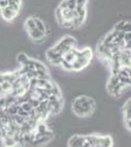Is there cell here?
<instances>
[{"label": "cell", "instance_id": "cell-1", "mask_svg": "<svg viewBox=\"0 0 131 147\" xmlns=\"http://www.w3.org/2000/svg\"><path fill=\"white\" fill-rule=\"evenodd\" d=\"M95 108V101L87 96H79L73 101V110L79 117L91 115Z\"/></svg>", "mask_w": 131, "mask_h": 147}, {"label": "cell", "instance_id": "cell-2", "mask_svg": "<svg viewBox=\"0 0 131 147\" xmlns=\"http://www.w3.org/2000/svg\"><path fill=\"white\" fill-rule=\"evenodd\" d=\"M18 14H19L18 12L12 10L9 6L1 9V15L4 20H6V21H12L14 18H16L17 16H18Z\"/></svg>", "mask_w": 131, "mask_h": 147}, {"label": "cell", "instance_id": "cell-3", "mask_svg": "<svg viewBox=\"0 0 131 147\" xmlns=\"http://www.w3.org/2000/svg\"><path fill=\"white\" fill-rule=\"evenodd\" d=\"M28 35L32 40H36L37 42H41L42 40H44L45 38V34L42 32H40L39 30H37L36 28H32L30 30H28Z\"/></svg>", "mask_w": 131, "mask_h": 147}, {"label": "cell", "instance_id": "cell-4", "mask_svg": "<svg viewBox=\"0 0 131 147\" xmlns=\"http://www.w3.org/2000/svg\"><path fill=\"white\" fill-rule=\"evenodd\" d=\"M85 140V136H71L69 140V146L71 147H82L83 142Z\"/></svg>", "mask_w": 131, "mask_h": 147}, {"label": "cell", "instance_id": "cell-5", "mask_svg": "<svg viewBox=\"0 0 131 147\" xmlns=\"http://www.w3.org/2000/svg\"><path fill=\"white\" fill-rule=\"evenodd\" d=\"M123 112H124V119L127 127L130 129V99L126 101L124 107H123Z\"/></svg>", "mask_w": 131, "mask_h": 147}, {"label": "cell", "instance_id": "cell-6", "mask_svg": "<svg viewBox=\"0 0 131 147\" xmlns=\"http://www.w3.org/2000/svg\"><path fill=\"white\" fill-rule=\"evenodd\" d=\"M113 146V139L111 136H99V147H111Z\"/></svg>", "mask_w": 131, "mask_h": 147}, {"label": "cell", "instance_id": "cell-7", "mask_svg": "<svg viewBox=\"0 0 131 147\" xmlns=\"http://www.w3.org/2000/svg\"><path fill=\"white\" fill-rule=\"evenodd\" d=\"M120 82V80H118V76H112L111 79L109 80V82H108V85H107V88H108V91L109 93H111L113 91V89L116 87V85Z\"/></svg>", "mask_w": 131, "mask_h": 147}, {"label": "cell", "instance_id": "cell-8", "mask_svg": "<svg viewBox=\"0 0 131 147\" xmlns=\"http://www.w3.org/2000/svg\"><path fill=\"white\" fill-rule=\"evenodd\" d=\"M33 20H34V23H35V28H36L37 30H39L40 32L46 34V26H45V24L38 18H33Z\"/></svg>", "mask_w": 131, "mask_h": 147}, {"label": "cell", "instance_id": "cell-9", "mask_svg": "<svg viewBox=\"0 0 131 147\" xmlns=\"http://www.w3.org/2000/svg\"><path fill=\"white\" fill-rule=\"evenodd\" d=\"M75 11H77V16L82 19H86V15H87V11H86V8H85V6H78L77 5L75 9Z\"/></svg>", "mask_w": 131, "mask_h": 147}, {"label": "cell", "instance_id": "cell-10", "mask_svg": "<svg viewBox=\"0 0 131 147\" xmlns=\"http://www.w3.org/2000/svg\"><path fill=\"white\" fill-rule=\"evenodd\" d=\"M17 60H18V62L20 63L21 65H25V64H28L30 58H28L25 53H20L17 56Z\"/></svg>", "mask_w": 131, "mask_h": 147}, {"label": "cell", "instance_id": "cell-11", "mask_svg": "<svg viewBox=\"0 0 131 147\" xmlns=\"http://www.w3.org/2000/svg\"><path fill=\"white\" fill-rule=\"evenodd\" d=\"M0 85H1L2 89H3V91L5 92V93H9L11 90H12V84L9 82H7V80H4V82H2L1 84H0Z\"/></svg>", "mask_w": 131, "mask_h": 147}, {"label": "cell", "instance_id": "cell-12", "mask_svg": "<svg viewBox=\"0 0 131 147\" xmlns=\"http://www.w3.org/2000/svg\"><path fill=\"white\" fill-rule=\"evenodd\" d=\"M25 26H26V28H27L28 30H32V28H35V23H34L33 18L32 17L28 18L27 20H26Z\"/></svg>", "mask_w": 131, "mask_h": 147}, {"label": "cell", "instance_id": "cell-13", "mask_svg": "<svg viewBox=\"0 0 131 147\" xmlns=\"http://www.w3.org/2000/svg\"><path fill=\"white\" fill-rule=\"evenodd\" d=\"M56 17H57V20H58V23H59V25L62 26L63 25V22H64V19H63V16H62V12H61V9L59 8H57V10H56Z\"/></svg>", "mask_w": 131, "mask_h": 147}, {"label": "cell", "instance_id": "cell-14", "mask_svg": "<svg viewBox=\"0 0 131 147\" xmlns=\"http://www.w3.org/2000/svg\"><path fill=\"white\" fill-rule=\"evenodd\" d=\"M21 107H22L23 110H25L26 112H30V110L33 108L32 105H30V102H28V101H26V102H23L22 104H21Z\"/></svg>", "mask_w": 131, "mask_h": 147}, {"label": "cell", "instance_id": "cell-15", "mask_svg": "<svg viewBox=\"0 0 131 147\" xmlns=\"http://www.w3.org/2000/svg\"><path fill=\"white\" fill-rule=\"evenodd\" d=\"M124 23H125L124 21H121V22H118V24H116L115 28H114V30H116V32H122Z\"/></svg>", "mask_w": 131, "mask_h": 147}, {"label": "cell", "instance_id": "cell-16", "mask_svg": "<svg viewBox=\"0 0 131 147\" xmlns=\"http://www.w3.org/2000/svg\"><path fill=\"white\" fill-rule=\"evenodd\" d=\"M61 65L63 66L64 68L66 69L67 71H73V64L71 63H69V62H67V61H62V63H61Z\"/></svg>", "mask_w": 131, "mask_h": 147}, {"label": "cell", "instance_id": "cell-17", "mask_svg": "<svg viewBox=\"0 0 131 147\" xmlns=\"http://www.w3.org/2000/svg\"><path fill=\"white\" fill-rule=\"evenodd\" d=\"M62 61H63V58H62V57H59V58L53 59V60L49 61V62L51 63L52 65H54V66H59V65H61Z\"/></svg>", "mask_w": 131, "mask_h": 147}, {"label": "cell", "instance_id": "cell-18", "mask_svg": "<svg viewBox=\"0 0 131 147\" xmlns=\"http://www.w3.org/2000/svg\"><path fill=\"white\" fill-rule=\"evenodd\" d=\"M8 6V0H0V9Z\"/></svg>", "mask_w": 131, "mask_h": 147}, {"label": "cell", "instance_id": "cell-19", "mask_svg": "<svg viewBox=\"0 0 131 147\" xmlns=\"http://www.w3.org/2000/svg\"><path fill=\"white\" fill-rule=\"evenodd\" d=\"M88 0H77V5L78 6H85Z\"/></svg>", "mask_w": 131, "mask_h": 147}, {"label": "cell", "instance_id": "cell-20", "mask_svg": "<svg viewBox=\"0 0 131 147\" xmlns=\"http://www.w3.org/2000/svg\"><path fill=\"white\" fill-rule=\"evenodd\" d=\"M14 2H16V3H18V4H21V0H13Z\"/></svg>", "mask_w": 131, "mask_h": 147}]
</instances>
